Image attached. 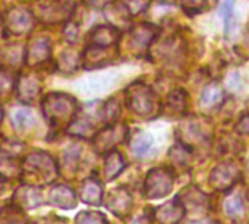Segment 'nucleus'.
Instances as JSON below:
<instances>
[{"label":"nucleus","instance_id":"obj_1","mask_svg":"<svg viewBox=\"0 0 249 224\" xmlns=\"http://www.w3.org/2000/svg\"><path fill=\"white\" fill-rule=\"evenodd\" d=\"M44 118L50 125H68L73 121L76 113V101L68 94L53 92L44 97L41 103Z\"/></svg>","mask_w":249,"mask_h":224},{"label":"nucleus","instance_id":"obj_2","mask_svg":"<svg viewBox=\"0 0 249 224\" xmlns=\"http://www.w3.org/2000/svg\"><path fill=\"white\" fill-rule=\"evenodd\" d=\"M129 108L141 118H151L157 111V100L154 91L145 84H134L126 91Z\"/></svg>","mask_w":249,"mask_h":224},{"label":"nucleus","instance_id":"obj_3","mask_svg":"<svg viewBox=\"0 0 249 224\" xmlns=\"http://www.w3.org/2000/svg\"><path fill=\"white\" fill-rule=\"evenodd\" d=\"M175 185V174L167 167L151 169L144 182V196L147 199H160L169 195Z\"/></svg>","mask_w":249,"mask_h":224},{"label":"nucleus","instance_id":"obj_4","mask_svg":"<svg viewBox=\"0 0 249 224\" xmlns=\"http://www.w3.org/2000/svg\"><path fill=\"white\" fill-rule=\"evenodd\" d=\"M24 172L36 176L43 183H52L59 174L56 161L43 151H36L25 158Z\"/></svg>","mask_w":249,"mask_h":224},{"label":"nucleus","instance_id":"obj_5","mask_svg":"<svg viewBox=\"0 0 249 224\" xmlns=\"http://www.w3.org/2000/svg\"><path fill=\"white\" fill-rule=\"evenodd\" d=\"M128 137V128L122 123H113L94 135V150L97 154H108L117 144Z\"/></svg>","mask_w":249,"mask_h":224},{"label":"nucleus","instance_id":"obj_6","mask_svg":"<svg viewBox=\"0 0 249 224\" xmlns=\"http://www.w3.org/2000/svg\"><path fill=\"white\" fill-rule=\"evenodd\" d=\"M240 179V169L233 161L218 163L210 173V183L213 189L218 192H226L237 183Z\"/></svg>","mask_w":249,"mask_h":224},{"label":"nucleus","instance_id":"obj_7","mask_svg":"<svg viewBox=\"0 0 249 224\" xmlns=\"http://www.w3.org/2000/svg\"><path fill=\"white\" fill-rule=\"evenodd\" d=\"M106 207L119 218H126L132 209V195L126 188L113 189L106 199Z\"/></svg>","mask_w":249,"mask_h":224},{"label":"nucleus","instance_id":"obj_8","mask_svg":"<svg viewBox=\"0 0 249 224\" xmlns=\"http://www.w3.org/2000/svg\"><path fill=\"white\" fill-rule=\"evenodd\" d=\"M185 215L186 209L178 198L153 209V218L157 224H179Z\"/></svg>","mask_w":249,"mask_h":224},{"label":"nucleus","instance_id":"obj_9","mask_svg":"<svg viewBox=\"0 0 249 224\" xmlns=\"http://www.w3.org/2000/svg\"><path fill=\"white\" fill-rule=\"evenodd\" d=\"M180 204L185 207L186 211L192 212H204L210 208V199L208 196L198 189L196 186H188L185 188L178 196H176Z\"/></svg>","mask_w":249,"mask_h":224},{"label":"nucleus","instance_id":"obj_10","mask_svg":"<svg viewBox=\"0 0 249 224\" xmlns=\"http://www.w3.org/2000/svg\"><path fill=\"white\" fill-rule=\"evenodd\" d=\"M6 27L12 34H25L33 27V15L22 8H14L6 15Z\"/></svg>","mask_w":249,"mask_h":224},{"label":"nucleus","instance_id":"obj_11","mask_svg":"<svg viewBox=\"0 0 249 224\" xmlns=\"http://www.w3.org/2000/svg\"><path fill=\"white\" fill-rule=\"evenodd\" d=\"M14 202L19 208H25V209L37 208V207H40L43 204L41 189L37 188V186H31V185L21 186L14 195Z\"/></svg>","mask_w":249,"mask_h":224},{"label":"nucleus","instance_id":"obj_12","mask_svg":"<svg viewBox=\"0 0 249 224\" xmlns=\"http://www.w3.org/2000/svg\"><path fill=\"white\" fill-rule=\"evenodd\" d=\"M49 202L62 209H72L76 207V195L66 185H56L49 193Z\"/></svg>","mask_w":249,"mask_h":224},{"label":"nucleus","instance_id":"obj_13","mask_svg":"<svg viewBox=\"0 0 249 224\" xmlns=\"http://www.w3.org/2000/svg\"><path fill=\"white\" fill-rule=\"evenodd\" d=\"M103 186L97 179H85L81 185V190H79V196L82 199V202L88 204V205H101L103 202Z\"/></svg>","mask_w":249,"mask_h":224},{"label":"nucleus","instance_id":"obj_14","mask_svg":"<svg viewBox=\"0 0 249 224\" xmlns=\"http://www.w3.org/2000/svg\"><path fill=\"white\" fill-rule=\"evenodd\" d=\"M159 30L153 25H138L135 30H132L131 33V47L135 50H145L151 41L154 40V37L157 35Z\"/></svg>","mask_w":249,"mask_h":224},{"label":"nucleus","instance_id":"obj_15","mask_svg":"<svg viewBox=\"0 0 249 224\" xmlns=\"http://www.w3.org/2000/svg\"><path fill=\"white\" fill-rule=\"evenodd\" d=\"M40 79L37 76H21L17 85L18 100L22 103H31L40 92Z\"/></svg>","mask_w":249,"mask_h":224},{"label":"nucleus","instance_id":"obj_16","mask_svg":"<svg viewBox=\"0 0 249 224\" xmlns=\"http://www.w3.org/2000/svg\"><path fill=\"white\" fill-rule=\"evenodd\" d=\"M119 38V31L110 25H101L92 30L89 40L92 46L98 47H111Z\"/></svg>","mask_w":249,"mask_h":224},{"label":"nucleus","instance_id":"obj_17","mask_svg":"<svg viewBox=\"0 0 249 224\" xmlns=\"http://www.w3.org/2000/svg\"><path fill=\"white\" fill-rule=\"evenodd\" d=\"M50 57V43L46 38H37L31 43L30 50L27 53V62L28 65H38L41 62H46Z\"/></svg>","mask_w":249,"mask_h":224},{"label":"nucleus","instance_id":"obj_18","mask_svg":"<svg viewBox=\"0 0 249 224\" xmlns=\"http://www.w3.org/2000/svg\"><path fill=\"white\" fill-rule=\"evenodd\" d=\"M124 167H126V163H124V158L120 153H117V151L108 153L106 157V161H104V177H106V180L116 179L124 170Z\"/></svg>","mask_w":249,"mask_h":224},{"label":"nucleus","instance_id":"obj_19","mask_svg":"<svg viewBox=\"0 0 249 224\" xmlns=\"http://www.w3.org/2000/svg\"><path fill=\"white\" fill-rule=\"evenodd\" d=\"M223 98H224V91L221 89V86H218L217 84H211L202 89L199 105L202 108H214L218 104H221Z\"/></svg>","mask_w":249,"mask_h":224},{"label":"nucleus","instance_id":"obj_20","mask_svg":"<svg viewBox=\"0 0 249 224\" xmlns=\"http://www.w3.org/2000/svg\"><path fill=\"white\" fill-rule=\"evenodd\" d=\"M186 108V94L182 89L172 91L166 98V110L170 116H180Z\"/></svg>","mask_w":249,"mask_h":224},{"label":"nucleus","instance_id":"obj_21","mask_svg":"<svg viewBox=\"0 0 249 224\" xmlns=\"http://www.w3.org/2000/svg\"><path fill=\"white\" fill-rule=\"evenodd\" d=\"M68 3L65 2H59V0H50L49 3H46L43 6V12H41V18L47 22H56L60 18H63V15H68Z\"/></svg>","mask_w":249,"mask_h":224},{"label":"nucleus","instance_id":"obj_22","mask_svg":"<svg viewBox=\"0 0 249 224\" xmlns=\"http://www.w3.org/2000/svg\"><path fill=\"white\" fill-rule=\"evenodd\" d=\"M68 132L71 135L81 137V138H91L92 135H95L94 134V123L91 122V119L88 116L73 119L68 126Z\"/></svg>","mask_w":249,"mask_h":224},{"label":"nucleus","instance_id":"obj_23","mask_svg":"<svg viewBox=\"0 0 249 224\" xmlns=\"http://www.w3.org/2000/svg\"><path fill=\"white\" fill-rule=\"evenodd\" d=\"M223 209L231 218H240L245 212V201L240 193H230L223 202Z\"/></svg>","mask_w":249,"mask_h":224},{"label":"nucleus","instance_id":"obj_24","mask_svg":"<svg viewBox=\"0 0 249 224\" xmlns=\"http://www.w3.org/2000/svg\"><path fill=\"white\" fill-rule=\"evenodd\" d=\"M11 121H12V126L17 131H25L36 122L33 111L28 108H17L11 115Z\"/></svg>","mask_w":249,"mask_h":224},{"label":"nucleus","instance_id":"obj_25","mask_svg":"<svg viewBox=\"0 0 249 224\" xmlns=\"http://www.w3.org/2000/svg\"><path fill=\"white\" fill-rule=\"evenodd\" d=\"M79 155H81V147L78 145H71L69 148H66L63 151L62 155V169L66 170L69 174L75 173L78 169V163H79Z\"/></svg>","mask_w":249,"mask_h":224},{"label":"nucleus","instance_id":"obj_26","mask_svg":"<svg viewBox=\"0 0 249 224\" xmlns=\"http://www.w3.org/2000/svg\"><path fill=\"white\" fill-rule=\"evenodd\" d=\"M151 147H153V138L148 134H138L137 137H134L132 144H131V150L134 155L138 158L145 157L150 153Z\"/></svg>","mask_w":249,"mask_h":224},{"label":"nucleus","instance_id":"obj_27","mask_svg":"<svg viewBox=\"0 0 249 224\" xmlns=\"http://www.w3.org/2000/svg\"><path fill=\"white\" fill-rule=\"evenodd\" d=\"M119 115H120V104H119V101L114 100V98L108 100V101L106 103V105H104V107L101 108V111H100V118H101L106 123H110V125L116 123Z\"/></svg>","mask_w":249,"mask_h":224},{"label":"nucleus","instance_id":"obj_28","mask_svg":"<svg viewBox=\"0 0 249 224\" xmlns=\"http://www.w3.org/2000/svg\"><path fill=\"white\" fill-rule=\"evenodd\" d=\"M21 173L19 166L15 163L14 157L8 153L0 154V176H17Z\"/></svg>","mask_w":249,"mask_h":224},{"label":"nucleus","instance_id":"obj_29","mask_svg":"<svg viewBox=\"0 0 249 224\" xmlns=\"http://www.w3.org/2000/svg\"><path fill=\"white\" fill-rule=\"evenodd\" d=\"M189 155H191V151H189V148L185 145V144H176L172 150H170V153H169V157H170V160L176 164V166H183V164H186L188 163V160H189Z\"/></svg>","mask_w":249,"mask_h":224},{"label":"nucleus","instance_id":"obj_30","mask_svg":"<svg viewBox=\"0 0 249 224\" xmlns=\"http://www.w3.org/2000/svg\"><path fill=\"white\" fill-rule=\"evenodd\" d=\"M75 224H108L106 217L101 212L95 211H82L76 215Z\"/></svg>","mask_w":249,"mask_h":224},{"label":"nucleus","instance_id":"obj_31","mask_svg":"<svg viewBox=\"0 0 249 224\" xmlns=\"http://www.w3.org/2000/svg\"><path fill=\"white\" fill-rule=\"evenodd\" d=\"M78 62H79L78 54L73 53V52H71V50H68V52H65V53L60 56V59H59V66H60L65 72H73V70L76 69V66H78Z\"/></svg>","mask_w":249,"mask_h":224},{"label":"nucleus","instance_id":"obj_32","mask_svg":"<svg viewBox=\"0 0 249 224\" xmlns=\"http://www.w3.org/2000/svg\"><path fill=\"white\" fill-rule=\"evenodd\" d=\"M124 8L129 15L137 17L148 8V0H124Z\"/></svg>","mask_w":249,"mask_h":224},{"label":"nucleus","instance_id":"obj_33","mask_svg":"<svg viewBox=\"0 0 249 224\" xmlns=\"http://www.w3.org/2000/svg\"><path fill=\"white\" fill-rule=\"evenodd\" d=\"M180 5L188 15H194L205 8L207 0H180Z\"/></svg>","mask_w":249,"mask_h":224},{"label":"nucleus","instance_id":"obj_34","mask_svg":"<svg viewBox=\"0 0 249 224\" xmlns=\"http://www.w3.org/2000/svg\"><path fill=\"white\" fill-rule=\"evenodd\" d=\"M236 132L240 134V135H248L249 137V113L248 115H243L237 123H236Z\"/></svg>","mask_w":249,"mask_h":224},{"label":"nucleus","instance_id":"obj_35","mask_svg":"<svg viewBox=\"0 0 249 224\" xmlns=\"http://www.w3.org/2000/svg\"><path fill=\"white\" fill-rule=\"evenodd\" d=\"M63 35H65V38H66L68 41L73 43V41L76 40V37H78V27H76L75 24H68V25L65 27Z\"/></svg>","mask_w":249,"mask_h":224},{"label":"nucleus","instance_id":"obj_36","mask_svg":"<svg viewBox=\"0 0 249 224\" xmlns=\"http://www.w3.org/2000/svg\"><path fill=\"white\" fill-rule=\"evenodd\" d=\"M12 86V81L6 73H0V95L6 94L9 88Z\"/></svg>","mask_w":249,"mask_h":224},{"label":"nucleus","instance_id":"obj_37","mask_svg":"<svg viewBox=\"0 0 249 224\" xmlns=\"http://www.w3.org/2000/svg\"><path fill=\"white\" fill-rule=\"evenodd\" d=\"M84 2L88 6H92V8H103L104 5H107L108 0H84Z\"/></svg>","mask_w":249,"mask_h":224},{"label":"nucleus","instance_id":"obj_38","mask_svg":"<svg viewBox=\"0 0 249 224\" xmlns=\"http://www.w3.org/2000/svg\"><path fill=\"white\" fill-rule=\"evenodd\" d=\"M188 224H208L207 220H196V221H189Z\"/></svg>","mask_w":249,"mask_h":224},{"label":"nucleus","instance_id":"obj_39","mask_svg":"<svg viewBox=\"0 0 249 224\" xmlns=\"http://www.w3.org/2000/svg\"><path fill=\"white\" fill-rule=\"evenodd\" d=\"M3 186H5V179H3V176H0V192L3 190Z\"/></svg>","mask_w":249,"mask_h":224},{"label":"nucleus","instance_id":"obj_40","mask_svg":"<svg viewBox=\"0 0 249 224\" xmlns=\"http://www.w3.org/2000/svg\"><path fill=\"white\" fill-rule=\"evenodd\" d=\"M245 38H246V43L249 44V25H248V30H246V35H245Z\"/></svg>","mask_w":249,"mask_h":224},{"label":"nucleus","instance_id":"obj_41","mask_svg":"<svg viewBox=\"0 0 249 224\" xmlns=\"http://www.w3.org/2000/svg\"><path fill=\"white\" fill-rule=\"evenodd\" d=\"M3 119V111H2V107H0V122H2Z\"/></svg>","mask_w":249,"mask_h":224},{"label":"nucleus","instance_id":"obj_42","mask_svg":"<svg viewBox=\"0 0 249 224\" xmlns=\"http://www.w3.org/2000/svg\"><path fill=\"white\" fill-rule=\"evenodd\" d=\"M159 2H172V0H159Z\"/></svg>","mask_w":249,"mask_h":224}]
</instances>
